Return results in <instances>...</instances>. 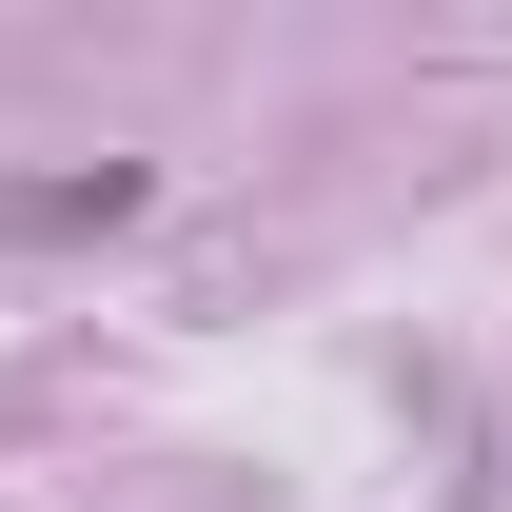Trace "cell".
<instances>
[{
	"label": "cell",
	"mask_w": 512,
	"mask_h": 512,
	"mask_svg": "<svg viewBox=\"0 0 512 512\" xmlns=\"http://www.w3.org/2000/svg\"><path fill=\"white\" fill-rule=\"evenodd\" d=\"M138 217V158H99V178H0V237H119Z\"/></svg>",
	"instance_id": "1"
}]
</instances>
